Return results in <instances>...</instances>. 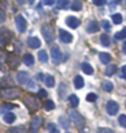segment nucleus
Wrapping results in <instances>:
<instances>
[{"label":"nucleus","mask_w":126,"mask_h":133,"mask_svg":"<svg viewBox=\"0 0 126 133\" xmlns=\"http://www.w3.org/2000/svg\"><path fill=\"white\" fill-rule=\"evenodd\" d=\"M23 101H24V105L27 106V109H28L29 111H32V112L41 108V103H39V100H38L37 98L32 97V95H27V97L24 98Z\"/></svg>","instance_id":"obj_1"},{"label":"nucleus","mask_w":126,"mask_h":133,"mask_svg":"<svg viewBox=\"0 0 126 133\" xmlns=\"http://www.w3.org/2000/svg\"><path fill=\"white\" fill-rule=\"evenodd\" d=\"M20 95V90L17 88H5L0 90V97L11 100V99H16Z\"/></svg>","instance_id":"obj_2"},{"label":"nucleus","mask_w":126,"mask_h":133,"mask_svg":"<svg viewBox=\"0 0 126 133\" xmlns=\"http://www.w3.org/2000/svg\"><path fill=\"white\" fill-rule=\"evenodd\" d=\"M42 34H43V37H44V39L47 43H52V42L54 41V38H55L53 28H52V26H49V24H44V26L42 27Z\"/></svg>","instance_id":"obj_3"},{"label":"nucleus","mask_w":126,"mask_h":133,"mask_svg":"<svg viewBox=\"0 0 126 133\" xmlns=\"http://www.w3.org/2000/svg\"><path fill=\"white\" fill-rule=\"evenodd\" d=\"M69 115H70V118H71L80 128H82V127L85 126V118H83V116H82L80 112H77V111H70Z\"/></svg>","instance_id":"obj_4"},{"label":"nucleus","mask_w":126,"mask_h":133,"mask_svg":"<svg viewBox=\"0 0 126 133\" xmlns=\"http://www.w3.org/2000/svg\"><path fill=\"white\" fill-rule=\"evenodd\" d=\"M15 23H16V28L18 32L23 33L26 31V27H27V21L24 20V17L22 15H17L15 17Z\"/></svg>","instance_id":"obj_5"},{"label":"nucleus","mask_w":126,"mask_h":133,"mask_svg":"<svg viewBox=\"0 0 126 133\" xmlns=\"http://www.w3.org/2000/svg\"><path fill=\"white\" fill-rule=\"evenodd\" d=\"M119 111V104L116 101L114 100H110L108 101V104H106V112L109 114L110 116H114L115 114H118Z\"/></svg>","instance_id":"obj_6"},{"label":"nucleus","mask_w":126,"mask_h":133,"mask_svg":"<svg viewBox=\"0 0 126 133\" xmlns=\"http://www.w3.org/2000/svg\"><path fill=\"white\" fill-rule=\"evenodd\" d=\"M41 123H42L41 116L36 115V116L32 117V121H31V131H32V133L38 132V129H39V127H41Z\"/></svg>","instance_id":"obj_7"},{"label":"nucleus","mask_w":126,"mask_h":133,"mask_svg":"<svg viewBox=\"0 0 126 133\" xmlns=\"http://www.w3.org/2000/svg\"><path fill=\"white\" fill-rule=\"evenodd\" d=\"M50 52H52V59H53L54 62H60L61 60V51L60 49H59V46L58 45H54L53 48H52V50H50Z\"/></svg>","instance_id":"obj_8"},{"label":"nucleus","mask_w":126,"mask_h":133,"mask_svg":"<svg viewBox=\"0 0 126 133\" xmlns=\"http://www.w3.org/2000/svg\"><path fill=\"white\" fill-rule=\"evenodd\" d=\"M59 37H60L62 43H70V42H72V34L69 33L67 31H65V29H60L59 31Z\"/></svg>","instance_id":"obj_9"},{"label":"nucleus","mask_w":126,"mask_h":133,"mask_svg":"<svg viewBox=\"0 0 126 133\" xmlns=\"http://www.w3.org/2000/svg\"><path fill=\"white\" fill-rule=\"evenodd\" d=\"M8 65L11 67V69H16L17 66L20 65V59L17 55L15 54H11V55H9L8 57Z\"/></svg>","instance_id":"obj_10"},{"label":"nucleus","mask_w":126,"mask_h":133,"mask_svg":"<svg viewBox=\"0 0 126 133\" xmlns=\"http://www.w3.org/2000/svg\"><path fill=\"white\" fill-rule=\"evenodd\" d=\"M66 24L69 26L70 28L76 29L78 26H80V20L76 18V17H73V16H69L66 18Z\"/></svg>","instance_id":"obj_11"},{"label":"nucleus","mask_w":126,"mask_h":133,"mask_svg":"<svg viewBox=\"0 0 126 133\" xmlns=\"http://www.w3.org/2000/svg\"><path fill=\"white\" fill-rule=\"evenodd\" d=\"M16 78L20 84H26L27 81H28V73L26 72V71H20V72H17Z\"/></svg>","instance_id":"obj_12"},{"label":"nucleus","mask_w":126,"mask_h":133,"mask_svg":"<svg viewBox=\"0 0 126 133\" xmlns=\"http://www.w3.org/2000/svg\"><path fill=\"white\" fill-rule=\"evenodd\" d=\"M27 43H28L29 48H32V49H38L41 46V41H39L37 37H31Z\"/></svg>","instance_id":"obj_13"},{"label":"nucleus","mask_w":126,"mask_h":133,"mask_svg":"<svg viewBox=\"0 0 126 133\" xmlns=\"http://www.w3.org/2000/svg\"><path fill=\"white\" fill-rule=\"evenodd\" d=\"M99 29V24L96 21H91L90 23L87 24V32L88 33H96Z\"/></svg>","instance_id":"obj_14"},{"label":"nucleus","mask_w":126,"mask_h":133,"mask_svg":"<svg viewBox=\"0 0 126 133\" xmlns=\"http://www.w3.org/2000/svg\"><path fill=\"white\" fill-rule=\"evenodd\" d=\"M22 60H23V64L26 65V66H32V65L34 64V57L32 56V54H28V52L24 54Z\"/></svg>","instance_id":"obj_15"},{"label":"nucleus","mask_w":126,"mask_h":133,"mask_svg":"<svg viewBox=\"0 0 126 133\" xmlns=\"http://www.w3.org/2000/svg\"><path fill=\"white\" fill-rule=\"evenodd\" d=\"M99 60L104 65L109 64L110 61H111V56H110V54H108V52H100L99 54Z\"/></svg>","instance_id":"obj_16"},{"label":"nucleus","mask_w":126,"mask_h":133,"mask_svg":"<svg viewBox=\"0 0 126 133\" xmlns=\"http://www.w3.org/2000/svg\"><path fill=\"white\" fill-rule=\"evenodd\" d=\"M85 84V81H83V78L81 76H76L73 78V85H75V88L76 89H81Z\"/></svg>","instance_id":"obj_17"},{"label":"nucleus","mask_w":126,"mask_h":133,"mask_svg":"<svg viewBox=\"0 0 126 133\" xmlns=\"http://www.w3.org/2000/svg\"><path fill=\"white\" fill-rule=\"evenodd\" d=\"M81 69H82V71H83L86 75H88V76L93 75V67H92L88 62H83L81 66Z\"/></svg>","instance_id":"obj_18"},{"label":"nucleus","mask_w":126,"mask_h":133,"mask_svg":"<svg viewBox=\"0 0 126 133\" xmlns=\"http://www.w3.org/2000/svg\"><path fill=\"white\" fill-rule=\"evenodd\" d=\"M67 101H69V104L71 108H77L78 106V103H80V100H78V98L75 95V94H71L69 97V99H67Z\"/></svg>","instance_id":"obj_19"},{"label":"nucleus","mask_w":126,"mask_h":133,"mask_svg":"<svg viewBox=\"0 0 126 133\" xmlns=\"http://www.w3.org/2000/svg\"><path fill=\"white\" fill-rule=\"evenodd\" d=\"M15 120H16V116H15V114L14 112H6L4 115V121L6 122V123H12V122H15Z\"/></svg>","instance_id":"obj_20"},{"label":"nucleus","mask_w":126,"mask_h":133,"mask_svg":"<svg viewBox=\"0 0 126 133\" xmlns=\"http://www.w3.org/2000/svg\"><path fill=\"white\" fill-rule=\"evenodd\" d=\"M44 83L47 87H49V88H52V87H54V83H55V81H54V77L53 76H45L44 77Z\"/></svg>","instance_id":"obj_21"},{"label":"nucleus","mask_w":126,"mask_h":133,"mask_svg":"<svg viewBox=\"0 0 126 133\" xmlns=\"http://www.w3.org/2000/svg\"><path fill=\"white\" fill-rule=\"evenodd\" d=\"M38 59H39V61L41 62H48V54H47V51H44V50H41V51L38 52Z\"/></svg>","instance_id":"obj_22"},{"label":"nucleus","mask_w":126,"mask_h":133,"mask_svg":"<svg viewBox=\"0 0 126 133\" xmlns=\"http://www.w3.org/2000/svg\"><path fill=\"white\" fill-rule=\"evenodd\" d=\"M100 43H102L103 46H109L110 45V39H109V37H108V34H102L100 36Z\"/></svg>","instance_id":"obj_23"},{"label":"nucleus","mask_w":126,"mask_h":133,"mask_svg":"<svg viewBox=\"0 0 126 133\" xmlns=\"http://www.w3.org/2000/svg\"><path fill=\"white\" fill-rule=\"evenodd\" d=\"M102 88L105 90V92H111L113 89H114V85H113V83L109 81H105V82H103V84H102Z\"/></svg>","instance_id":"obj_24"},{"label":"nucleus","mask_w":126,"mask_h":133,"mask_svg":"<svg viewBox=\"0 0 126 133\" xmlns=\"http://www.w3.org/2000/svg\"><path fill=\"white\" fill-rule=\"evenodd\" d=\"M116 71V67H115L114 65H108V67L105 69V75L106 76H113Z\"/></svg>","instance_id":"obj_25"},{"label":"nucleus","mask_w":126,"mask_h":133,"mask_svg":"<svg viewBox=\"0 0 126 133\" xmlns=\"http://www.w3.org/2000/svg\"><path fill=\"white\" fill-rule=\"evenodd\" d=\"M71 9H72L73 11H80V10L82 9V3L80 1V0H75V1L72 3Z\"/></svg>","instance_id":"obj_26"},{"label":"nucleus","mask_w":126,"mask_h":133,"mask_svg":"<svg viewBox=\"0 0 126 133\" xmlns=\"http://www.w3.org/2000/svg\"><path fill=\"white\" fill-rule=\"evenodd\" d=\"M115 39H118V41H120V39H124V38H126V28L121 29L120 32L115 33Z\"/></svg>","instance_id":"obj_27"},{"label":"nucleus","mask_w":126,"mask_h":133,"mask_svg":"<svg viewBox=\"0 0 126 133\" xmlns=\"http://www.w3.org/2000/svg\"><path fill=\"white\" fill-rule=\"evenodd\" d=\"M56 5L59 9H67V6H69V0H58Z\"/></svg>","instance_id":"obj_28"},{"label":"nucleus","mask_w":126,"mask_h":133,"mask_svg":"<svg viewBox=\"0 0 126 133\" xmlns=\"http://www.w3.org/2000/svg\"><path fill=\"white\" fill-rule=\"evenodd\" d=\"M54 108H55V104H54L53 100H47L44 104V109L47 110V111H49V110H54Z\"/></svg>","instance_id":"obj_29"},{"label":"nucleus","mask_w":126,"mask_h":133,"mask_svg":"<svg viewBox=\"0 0 126 133\" xmlns=\"http://www.w3.org/2000/svg\"><path fill=\"white\" fill-rule=\"evenodd\" d=\"M113 22H114L115 24H120L122 22V16L120 14H114V15H113Z\"/></svg>","instance_id":"obj_30"},{"label":"nucleus","mask_w":126,"mask_h":133,"mask_svg":"<svg viewBox=\"0 0 126 133\" xmlns=\"http://www.w3.org/2000/svg\"><path fill=\"white\" fill-rule=\"evenodd\" d=\"M97 94L96 93H88L87 94V97H86V99H87V101H90V103H93V101L97 100Z\"/></svg>","instance_id":"obj_31"},{"label":"nucleus","mask_w":126,"mask_h":133,"mask_svg":"<svg viewBox=\"0 0 126 133\" xmlns=\"http://www.w3.org/2000/svg\"><path fill=\"white\" fill-rule=\"evenodd\" d=\"M48 129H49V133H59V129H58L55 123H49Z\"/></svg>","instance_id":"obj_32"},{"label":"nucleus","mask_w":126,"mask_h":133,"mask_svg":"<svg viewBox=\"0 0 126 133\" xmlns=\"http://www.w3.org/2000/svg\"><path fill=\"white\" fill-rule=\"evenodd\" d=\"M59 121H60V125L64 127V128H69V122H67V120H66L64 116H61V117H59Z\"/></svg>","instance_id":"obj_33"},{"label":"nucleus","mask_w":126,"mask_h":133,"mask_svg":"<svg viewBox=\"0 0 126 133\" xmlns=\"http://www.w3.org/2000/svg\"><path fill=\"white\" fill-rule=\"evenodd\" d=\"M119 125L121 126V127H125L126 128V115L119 116Z\"/></svg>","instance_id":"obj_34"},{"label":"nucleus","mask_w":126,"mask_h":133,"mask_svg":"<svg viewBox=\"0 0 126 133\" xmlns=\"http://www.w3.org/2000/svg\"><path fill=\"white\" fill-rule=\"evenodd\" d=\"M102 27H103L104 29H105V31H109V29L111 28V24H110L109 21L103 20V21H102Z\"/></svg>","instance_id":"obj_35"},{"label":"nucleus","mask_w":126,"mask_h":133,"mask_svg":"<svg viewBox=\"0 0 126 133\" xmlns=\"http://www.w3.org/2000/svg\"><path fill=\"white\" fill-rule=\"evenodd\" d=\"M10 109H12L11 105H4V106H1V108H0V112H1V114H3V112L6 114V110H10Z\"/></svg>","instance_id":"obj_36"},{"label":"nucleus","mask_w":126,"mask_h":133,"mask_svg":"<svg viewBox=\"0 0 126 133\" xmlns=\"http://www.w3.org/2000/svg\"><path fill=\"white\" fill-rule=\"evenodd\" d=\"M93 4L96 6H103L105 4V0H93Z\"/></svg>","instance_id":"obj_37"},{"label":"nucleus","mask_w":126,"mask_h":133,"mask_svg":"<svg viewBox=\"0 0 126 133\" xmlns=\"http://www.w3.org/2000/svg\"><path fill=\"white\" fill-rule=\"evenodd\" d=\"M98 133H114L110 128H99L98 129Z\"/></svg>","instance_id":"obj_38"},{"label":"nucleus","mask_w":126,"mask_h":133,"mask_svg":"<svg viewBox=\"0 0 126 133\" xmlns=\"http://www.w3.org/2000/svg\"><path fill=\"white\" fill-rule=\"evenodd\" d=\"M44 4L47 6H52V5L55 4V0H44Z\"/></svg>","instance_id":"obj_39"},{"label":"nucleus","mask_w":126,"mask_h":133,"mask_svg":"<svg viewBox=\"0 0 126 133\" xmlns=\"http://www.w3.org/2000/svg\"><path fill=\"white\" fill-rule=\"evenodd\" d=\"M39 97H42V98L47 97V92H45L44 89H39Z\"/></svg>","instance_id":"obj_40"},{"label":"nucleus","mask_w":126,"mask_h":133,"mask_svg":"<svg viewBox=\"0 0 126 133\" xmlns=\"http://www.w3.org/2000/svg\"><path fill=\"white\" fill-rule=\"evenodd\" d=\"M8 133H20V129L18 128H11V129H9Z\"/></svg>","instance_id":"obj_41"},{"label":"nucleus","mask_w":126,"mask_h":133,"mask_svg":"<svg viewBox=\"0 0 126 133\" xmlns=\"http://www.w3.org/2000/svg\"><path fill=\"white\" fill-rule=\"evenodd\" d=\"M4 20H5V14H4V11L0 10V22H3Z\"/></svg>","instance_id":"obj_42"},{"label":"nucleus","mask_w":126,"mask_h":133,"mask_svg":"<svg viewBox=\"0 0 126 133\" xmlns=\"http://www.w3.org/2000/svg\"><path fill=\"white\" fill-rule=\"evenodd\" d=\"M122 50H124V52L126 54V42L124 43V45H122Z\"/></svg>","instance_id":"obj_43"},{"label":"nucleus","mask_w":126,"mask_h":133,"mask_svg":"<svg viewBox=\"0 0 126 133\" xmlns=\"http://www.w3.org/2000/svg\"><path fill=\"white\" fill-rule=\"evenodd\" d=\"M122 72L125 73V76H126V66H124V67H122Z\"/></svg>","instance_id":"obj_44"},{"label":"nucleus","mask_w":126,"mask_h":133,"mask_svg":"<svg viewBox=\"0 0 126 133\" xmlns=\"http://www.w3.org/2000/svg\"><path fill=\"white\" fill-rule=\"evenodd\" d=\"M66 133H69V132H66Z\"/></svg>","instance_id":"obj_45"}]
</instances>
